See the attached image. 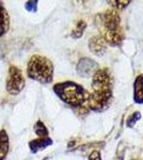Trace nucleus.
Returning a JSON list of instances; mask_svg holds the SVG:
<instances>
[{
    "mask_svg": "<svg viewBox=\"0 0 143 160\" xmlns=\"http://www.w3.org/2000/svg\"><path fill=\"white\" fill-rule=\"evenodd\" d=\"M51 144H53V140L46 137V138H38L35 140H31L29 142V148L32 153H38V151H42Z\"/></svg>",
    "mask_w": 143,
    "mask_h": 160,
    "instance_id": "10",
    "label": "nucleus"
},
{
    "mask_svg": "<svg viewBox=\"0 0 143 160\" xmlns=\"http://www.w3.org/2000/svg\"><path fill=\"white\" fill-rule=\"evenodd\" d=\"M96 72H97V63L92 59H81L77 65V73L82 77H90Z\"/></svg>",
    "mask_w": 143,
    "mask_h": 160,
    "instance_id": "6",
    "label": "nucleus"
},
{
    "mask_svg": "<svg viewBox=\"0 0 143 160\" xmlns=\"http://www.w3.org/2000/svg\"><path fill=\"white\" fill-rule=\"evenodd\" d=\"M54 91L64 102L75 107L82 105L89 97V93L74 81H64L54 84Z\"/></svg>",
    "mask_w": 143,
    "mask_h": 160,
    "instance_id": "3",
    "label": "nucleus"
},
{
    "mask_svg": "<svg viewBox=\"0 0 143 160\" xmlns=\"http://www.w3.org/2000/svg\"><path fill=\"white\" fill-rule=\"evenodd\" d=\"M134 99L137 104H143V75L138 76L135 81Z\"/></svg>",
    "mask_w": 143,
    "mask_h": 160,
    "instance_id": "11",
    "label": "nucleus"
},
{
    "mask_svg": "<svg viewBox=\"0 0 143 160\" xmlns=\"http://www.w3.org/2000/svg\"><path fill=\"white\" fill-rule=\"evenodd\" d=\"M140 118H141V113H140V112H135L134 114H132L131 117L128 118V121H127V126H128V127H132V126L136 124V122L139 120Z\"/></svg>",
    "mask_w": 143,
    "mask_h": 160,
    "instance_id": "14",
    "label": "nucleus"
},
{
    "mask_svg": "<svg viewBox=\"0 0 143 160\" xmlns=\"http://www.w3.org/2000/svg\"><path fill=\"white\" fill-rule=\"evenodd\" d=\"M92 89V94H89L87 99L90 107L94 110H98L100 107H105L111 96L110 78L106 69H100L94 74Z\"/></svg>",
    "mask_w": 143,
    "mask_h": 160,
    "instance_id": "1",
    "label": "nucleus"
},
{
    "mask_svg": "<svg viewBox=\"0 0 143 160\" xmlns=\"http://www.w3.org/2000/svg\"><path fill=\"white\" fill-rule=\"evenodd\" d=\"M25 8L28 12L34 13L38 10V1H27L25 3Z\"/></svg>",
    "mask_w": 143,
    "mask_h": 160,
    "instance_id": "15",
    "label": "nucleus"
},
{
    "mask_svg": "<svg viewBox=\"0 0 143 160\" xmlns=\"http://www.w3.org/2000/svg\"><path fill=\"white\" fill-rule=\"evenodd\" d=\"M10 29V15L7 9L0 3V38H2Z\"/></svg>",
    "mask_w": 143,
    "mask_h": 160,
    "instance_id": "8",
    "label": "nucleus"
},
{
    "mask_svg": "<svg viewBox=\"0 0 143 160\" xmlns=\"http://www.w3.org/2000/svg\"><path fill=\"white\" fill-rule=\"evenodd\" d=\"M89 160H101L100 152H97V151L92 152L90 155V157H89Z\"/></svg>",
    "mask_w": 143,
    "mask_h": 160,
    "instance_id": "16",
    "label": "nucleus"
},
{
    "mask_svg": "<svg viewBox=\"0 0 143 160\" xmlns=\"http://www.w3.org/2000/svg\"><path fill=\"white\" fill-rule=\"evenodd\" d=\"M10 151V138L4 129L0 130V160L7 158Z\"/></svg>",
    "mask_w": 143,
    "mask_h": 160,
    "instance_id": "9",
    "label": "nucleus"
},
{
    "mask_svg": "<svg viewBox=\"0 0 143 160\" xmlns=\"http://www.w3.org/2000/svg\"><path fill=\"white\" fill-rule=\"evenodd\" d=\"M34 132L40 138H46L48 136V129L46 128L45 124L42 121H38L34 125Z\"/></svg>",
    "mask_w": 143,
    "mask_h": 160,
    "instance_id": "12",
    "label": "nucleus"
},
{
    "mask_svg": "<svg viewBox=\"0 0 143 160\" xmlns=\"http://www.w3.org/2000/svg\"><path fill=\"white\" fill-rule=\"evenodd\" d=\"M89 47L90 50L97 56H103L105 53L106 49H107V47H106V41L100 37H94L91 38L89 42Z\"/></svg>",
    "mask_w": 143,
    "mask_h": 160,
    "instance_id": "7",
    "label": "nucleus"
},
{
    "mask_svg": "<svg viewBox=\"0 0 143 160\" xmlns=\"http://www.w3.org/2000/svg\"><path fill=\"white\" fill-rule=\"evenodd\" d=\"M104 25H105V38L111 44H118L122 40L120 31V17L115 11L109 10L104 14Z\"/></svg>",
    "mask_w": 143,
    "mask_h": 160,
    "instance_id": "4",
    "label": "nucleus"
},
{
    "mask_svg": "<svg viewBox=\"0 0 143 160\" xmlns=\"http://www.w3.org/2000/svg\"><path fill=\"white\" fill-rule=\"evenodd\" d=\"M85 26H87V25H85V22H82V20H80V22L77 24L76 28H75V29L73 30V33H72L73 37L76 38L81 37L82 33H84V30L85 29Z\"/></svg>",
    "mask_w": 143,
    "mask_h": 160,
    "instance_id": "13",
    "label": "nucleus"
},
{
    "mask_svg": "<svg viewBox=\"0 0 143 160\" xmlns=\"http://www.w3.org/2000/svg\"><path fill=\"white\" fill-rule=\"evenodd\" d=\"M25 77L22 69L15 65L10 66L6 81V90L11 95H18L25 88Z\"/></svg>",
    "mask_w": 143,
    "mask_h": 160,
    "instance_id": "5",
    "label": "nucleus"
},
{
    "mask_svg": "<svg viewBox=\"0 0 143 160\" xmlns=\"http://www.w3.org/2000/svg\"><path fill=\"white\" fill-rule=\"evenodd\" d=\"M114 2H115V3H118V4H115V6H113V7L119 8V9H122V8L126 7L127 4L129 3V1H114Z\"/></svg>",
    "mask_w": 143,
    "mask_h": 160,
    "instance_id": "17",
    "label": "nucleus"
},
{
    "mask_svg": "<svg viewBox=\"0 0 143 160\" xmlns=\"http://www.w3.org/2000/svg\"><path fill=\"white\" fill-rule=\"evenodd\" d=\"M27 75L40 83H50L54 78V64L48 58L41 55H33L28 61Z\"/></svg>",
    "mask_w": 143,
    "mask_h": 160,
    "instance_id": "2",
    "label": "nucleus"
}]
</instances>
